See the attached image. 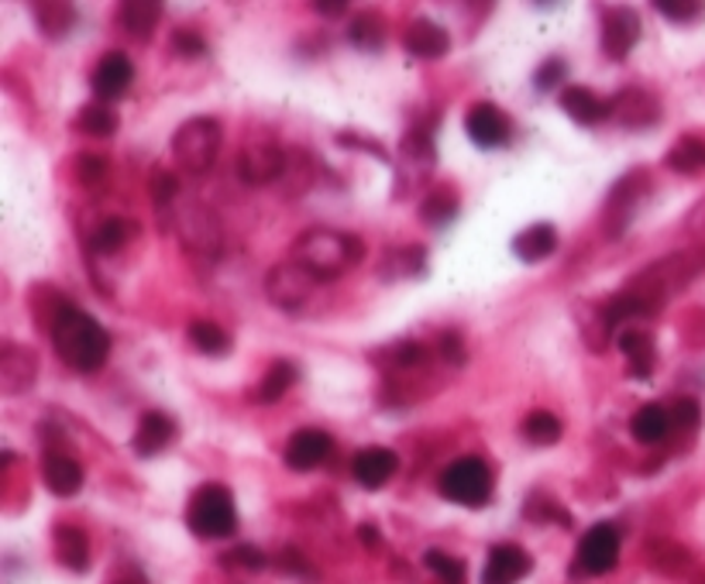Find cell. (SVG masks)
Listing matches in <instances>:
<instances>
[{
  "instance_id": "6da1fadb",
  "label": "cell",
  "mask_w": 705,
  "mask_h": 584,
  "mask_svg": "<svg viewBox=\"0 0 705 584\" xmlns=\"http://www.w3.org/2000/svg\"><path fill=\"white\" fill-rule=\"evenodd\" d=\"M52 348L73 372H97L110 354V338L90 313L63 302L52 317Z\"/></svg>"
},
{
  "instance_id": "7a4b0ae2",
  "label": "cell",
  "mask_w": 705,
  "mask_h": 584,
  "mask_svg": "<svg viewBox=\"0 0 705 584\" xmlns=\"http://www.w3.org/2000/svg\"><path fill=\"white\" fill-rule=\"evenodd\" d=\"M365 258V241L355 234H341L330 228H314L300 234L293 244V262L306 268L317 283H330L337 275H345L351 265Z\"/></svg>"
},
{
  "instance_id": "3957f363",
  "label": "cell",
  "mask_w": 705,
  "mask_h": 584,
  "mask_svg": "<svg viewBox=\"0 0 705 584\" xmlns=\"http://www.w3.org/2000/svg\"><path fill=\"white\" fill-rule=\"evenodd\" d=\"M186 526L200 540H228L238 530V509L235 498L224 485L196 488L186 509Z\"/></svg>"
},
{
  "instance_id": "277c9868",
  "label": "cell",
  "mask_w": 705,
  "mask_h": 584,
  "mask_svg": "<svg viewBox=\"0 0 705 584\" xmlns=\"http://www.w3.org/2000/svg\"><path fill=\"white\" fill-rule=\"evenodd\" d=\"M437 492L447 498V503L482 509L492 498V471L482 458H458L444 467Z\"/></svg>"
},
{
  "instance_id": "5b68a950",
  "label": "cell",
  "mask_w": 705,
  "mask_h": 584,
  "mask_svg": "<svg viewBox=\"0 0 705 584\" xmlns=\"http://www.w3.org/2000/svg\"><path fill=\"white\" fill-rule=\"evenodd\" d=\"M217 152H220V124L214 118H193L173 134V155L193 176L210 173Z\"/></svg>"
},
{
  "instance_id": "8992f818",
  "label": "cell",
  "mask_w": 705,
  "mask_h": 584,
  "mask_svg": "<svg viewBox=\"0 0 705 584\" xmlns=\"http://www.w3.org/2000/svg\"><path fill=\"white\" fill-rule=\"evenodd\" d=\"M616 564H619V530L612 522H596L578 543L572 574L599 577V574H609Z\"/></svg>"
},
{
  "instance_id": "52a82bcc",
  "label": "cell",
  "mask_w": 705,
  "mask_h": 584,
  "mask_svg": "<svg viewBox=\"0 0 705 584\" xmlns=\"http://www.w3.org/2000/svg\"><path fill=\"white\" fill-rule=\"evenodd\" d=\"M290 169V155L272 142H251L238 155V176L248 186H265L282 179Z\"/></svg>"
},
{
  "instance_id": "ba28073f",
  "label": "cell",
  "mask_w": 705,
  "mask_h": 584,
  "mask_svg": "<svg viewBox=\"0 0 705 584\" xmlns=\"http://www.w3.org/2000/svg\"><path fill=\"white\" fill-rule=\"evenodd\" d=\"M640 42V18L630 8L603 11V55L612 63H623Z\"/></svg>"
},
{
  "instance_id": "9c48e42d",
  "label": "cell",
  "mask_w": 705,
  "mask_h": 584,
  "mask_svg": "<svg viewBox=\"0 0 705 584\" xmlns=\"http://www.w3.org/2000/svg\"><path fill=\"white\" fill-rule=\"evenodd\" d=\"M465 131H468L471 142L478 148H486V152L506 148V145H510V137H513L510 118H506L496 103H475L468 110V118H465Z\"/></svg>"
},
{
  "instance_id": "30bf717a",
  "label": "cell",
  "mask_w": 705,
  "mask_h": 584,
  "mask_svg": "<svg viewBox=\"0 0 705 584\" xmlns=\"http://www.w3.org/2000/svg\"><path fill=\"white\" fill-rule=\"evenodd\" d=\"M317 286V279L310 275L306 268H300L296 262H286L269 272L265 279V293L275 306H282V310H300V306L306 302L310 289Z\"/></svg>"
},
{
  "instance_id": "8fae6325",
  "label": "cell",
  "mask_w": 705,
  "mask_h": 584,
  "mask_svg": "<svg viewBox=\"0 0 705 584\" xmlns=\"http://www.w3.org/2000/svg\"><path fill=\"white\" fill-rule=\"evenodd\" d=\"M131 79H134V66H131L128 55L124 52H107L104 59L97 63L94 76H90V87H94V97L100 103H107V100L124 97L128 87H131Z\"/></svg>"
},
{
  "instance_id": "7c38bea8",
  "label": "cell",
  "mask_w": 705,
  "mask_h": 584,
  "mask_svg": "<svg viewBox=\"0 0 705 584\" xmlns=\"http://www.w3.org/2000/svg\"><path fill=\"white\" fill-rule=\"evenodd\" d=\"M334 454V440L324 430H296L286 443V467L290 471H317Z\"/></svg>"
},
{
  "instance_id": "4fadbf2b",
  "label": "cell",
  "mask_w": 705,
  "mask_h": 584,
  "mask_svg": "<svg viewBox=\"0 0 705 584\" xmlns=\"http://www.w3.org/2000/svg\"><path fill=\"white\" fill-rule=\"evenodd\" d=\"M533 568V558L517 543H499L489 550V561L482 571V584H517Z\"/></svg>"
},
{
  "instance_id": "5bb4252c",
  "label": "cell",
  "mask_w": 705,
  "mask_h": 584,
  "mask_svg": "<svg viewBox=\"0 0 705 584\" xmlns=\"http://www.w3.org/2000/svg\"><path fill=\"white\" fill-rule=\"evenodd\" d=\"M397 467H400V458H397V451H389V448H365L351 461L355 482L361 488H369V492L382 488L392 475H397Z\"/></svg>"
},
{
  "instance_id": "9a60e30c",
  "label": "cell",
  "mask_w": 705,
  "mask_h": 584,
  "mask_svg": "<svg viewBox=\"0 0 705 584\" xmlns=\"http://www.w3.org/2000/svg\"><path fill=\"white\" fill-rule=\"evenodd\" d=\"M35 375H39V357L18 344H8L4 354H0V388H4L8 396H18L35 385Z\"/></svg>"
},
{
  "instance_id": "2e32d148",
  "label": "cell",
  "mask_w": 705,
  "mask_h": 584,
  "mask_svg": "<svg viewBox=\"0 0 705 584\" xmlns=\"http://www.w3.org/2000/svg\"><path fill=\"white\" fill-rule=\"evenodd\" d=\"M176 440V420L165 412H145L141 416V423L131 437V451L138 458H155L159 451H165L169 443Z\"/></svg>"
},
{
  "instance_id": "e0dca14e",
  "label": "cell",
  "mask_w": 705,
  "mask_h": 584,
  "mask_svg": "<svg viewBox=\"0 0 705 584\" xmlns=\"http://www.w3.org/2000/svg\"><path fill=\"white\" fill-rule=\"evenodd\" d=\"M661 118V103L647 90H623L612 97V121L623 128H647Z\"/></svg>"
},
{
  "instance_id": "ac0fdd59",
  "label": "cell",
  "mask_w": 705,
  "mask_h": 584,
  "mask_svg": "<svg viewBox=\"0 0 705 584\" xmlns=\"http://www.w3.org/2000/svg\"><path fill=\"white\" fill-rule=\"evenodd\" d=\"M403 45H406L410 55H416V59H441V55H447V48H451V38H447V32H444L437 21L416 18L406 27Z\"/></svg>"
},
{
  "instance_id": "d6986e66",
  "label": "cell",
  "mask_w": 705,
  "mask_h": 584,
  "mask_svg": "<svg viewBox=\"0 0 705 584\" xmlns=\"http://www.w3.org/2000/svg\"><path fill=\"white\" fill-rule=\"evenodd\" d=\"M42 478H45V485H48L52 495L73 498V495L83 488V467H79L69 454L48 451V454L42 458Z\"/></svg>"
},
{
  "instance_id": "ffe728a7",
  "label": "cell",
  "mask_w": 705,
  "mask_h": 584,
  "mask_svg": "<svg viewBox=\"0 0 705 584\" xmlns=\"http://www.w3.org/2000/svg\"><path fill=\"white\" fill-rule=\"evenodd\" d=\"M561 107H564V114L578 124H585V128L603 124L606 118H612V103L599 100L588 87H568L561 93Z\"/></svg>"
},
{
  "instance_id": "44dd1931",
  "label": "cell",
  "mask_w": 705,
  "mask_h": 584,
  "mask_svg": "<svg viewBox=\"0 0 705 584\" xmlns=\"http://www.w3.org/2000/svg\"><path fill=\"white\" fill-rule=\"evenodd\" d=\"M619 351L627 354V368H630V378H651L654 375V361H658V351H654V338L643 330H623L619 333Z\"/></svg>"
},
{
  "instance_id": "7402d4cb",
  "label": "cell",
  "mask_w": 705,
  "mask_h": 584,
  "mask_svg": "<svg viewBox=\"0 0 705 584\" xmlns=\"http://www.w3.org/2000/svg\"><path fill=\"white\" fill-rule=\"evenodd\" d=\"M557 252V231L554 224H533L513 238V255L527 265H538Z\"/></svg>"
},
{
  "instance_id": "603a6c76",
  "label": "cell",
  "mask_w": 705,
  "mask_h": 584,
  "mask_svg": "<svg viewBox=\"0 0 705 584\" xmlns=\"http://www.w3.org/2000/svg\"><path fill=\"white\" fill-rule=\"evenodd\" d=\"M630 433L637 443H643V448H654V443L668 440L671 437V412L658 403H647L633 412L630 420Z\"/></svg>"
},
{
  "instance_id": "cb8c5ba5",
  "label": "cell",
  "mask_w": 705,
  "mask_h": 584,
  "mask_svg": "<svg viewBox=\"0 0 705 584\" xmlns=\"http://www.w3.org/2000/svg\"><path fill=\"white\" fill-rule=\"evenodd\" d=\"M55 553H59V561L69 571H76V574L90 571V540L79 526H73V522L55 526Z\"/></svg>"
},
{
  "instance_id": "d4e9b609",
  "label": "cell",
  "mask_w": 705,
  "mask_h": 584,
  "mask_svg": "<svg viewBox=\"0 0 705 584\" xmlns=\"http://www.w3.org/2000/svg\"><path fill=\"white\" fill-rule=\"evenodd\" d=\"M118 18H121V27L128 35L149 42L155 35L159 21H162V8L152 4V0H128V4L118 8Z\"/></svg>"
},
{
  "instance_id": "484cf974",
  "label": "cell",
  "mask_w": 705,
  "mask_h": 584,
  "mask_svg": "<svg viewBox=\"0 0 705 584\" xmlns=\"http://www.w3.org/2000/svg\"><path fill=\"white\" fill-rule=\"evenodd\" d=\"M664 162H668V169L679 173V176H695V173H702V169H705V137H698V134L679 137V142L671 145V152H668Z\"/></svg>"
},
{
  "instance_id": "4316f807",
  "label": "cell",
  "mask_w": 705,
  "mask_h": 584,
  "mask_svg": "<svg viewBox=\"0 0 705 584\" xmlns=\"http://www.w3.org/2000/svg\"><path fill=\"white\" fill-rule=\"evenodd\" d=\"M32 14H35V24L42 27V35L48 38H66L73 27H76V8L73 4H32Z\"/></svg>"
},
{
  "instance_id": "83f0119b",
  "label": "cell",
  "mask_w": 705,
  "mask_h": 584,
  "mask_svg": "<svg viewBox=\"0 0 705 584\" xmlns=\"http://www.w3.org/2000/svg\"><path fill=\"white\" fill-rule=\"evenodd\" d=\"M186 338H189V344L200 351V354H210V357L231 354V338L217 323H210V320H193L186 327Z\"/></svg>"
},
{
  "instance_id": "f1b7e54d",
  "label": "cell",
  "mask_w": 705,
  "mask_h": 584,
  "mask_svg": "<svg viewBox=\"0 0 705 584\" xmlns=\"http://www.w3.org/2000/svg\"><path fill=\"white\" fill-rule=\"evenodd\" d=\"M647 561H651V568L661 574H685L692 564V553L671 540H651V547H647Z\"/></svg>"
},
{
  "instance_id": "f546056e",
  "label": "cell",
  "mask_w": 705,
  "mask_h": 584,
  "mask_svg": "<svg viewBox=\"0 0 705 584\" xmlns=\"http://www.w3.org/2000/svg\"><path fill=\"white\" fill-rule=\"evenodd\" d=\"M643 313H651V302H647L640 293H619L609 299V306L603 310V327L606 333H612L619 323H627L633 317H643Z\"/></svg>"
},
{
  "instance_id": "4dcf8cb0",
  "label": "cell",
  "mask_w": 705,
  "mask_h": 584,
  "mask_svg": "<svg viewBox=\"0 0 705 584\" xmlns=\"http://www.w3.org/2000/svg\"><path fill=\"white\" fill-rule=\"evenodd\" d=\"M131 234H134V224H128V220H121V217H110V220H104V224L94 231L90 252H97V255H115V252H121V247L131 241Z\"/></svg>"
},
{
  "instance_id": "1f68e13d",
  "label": "cell",
  "mask_w": 705,
  "mask_h": 584,
  "mask_svg": "<svg viewBox=\"0 0 705 584\" xmlns=\"http://www.w3.org/2000/svg\"><path fill=\"white\" fill-rule=\"evenodd\" d=\"M76 124H79V131H87V134H94V137H110V134L118 131L121 118H118V110L110 107V103L94 100V103H87V107L79 110Z\"/></svg>"
},
{
  "instance_id": "d6a6232c",
  "label": "cell",
  "mask_w": 705,
  "mask_h": 584,
  "mask_svg": "<svg viewBox=\"0 0 705 584\" xmlns=\"http://www.w3.org/2000/svg\"><path fill=\"white\" fill-rule=\"evenodd\" d=\"M455 217H458V197H455V189H437V192H431V197L420 203V220H423L427 228H447Z\"/></svg>"
},
{
  "instance_id": "836d02e7",
  "label": "cell",
  "mask_w": 705,
  "mask_h": 584,
  "mask_svg": "<svg viewBox=\"0 0 705 584\" xmlns=\"http://www.w3.org/2000/svg\"><path fill=\"white\" fill-rule=\"evenodd\" d=\"M293 382H296L293 361H275V365H269V372L259 385V403H279L293 388Z\"/></svg>"
},
{
  "instance_id": "e575fe53",
  "label": "cell",
  "mask_w": 705,
  "mask_h": 584,
  "mask_svg": "<svg viewBox=\"0 0 705 584\" xmlns=\"http://www.w3.org/2000/svg\"><path fill=\"white\" fill-rule=\"evenodd\" d=\"M523 437L530 443H538V448H551V443L561 440V420L547 409H533L523 420Z\"/></svg>"
},
{
  "instance_id": "d590c367",
  "label": "cell",
  "mask_w": 705,
  "mask_h": 584,
  "mask_svg": "<svg viewBox=\"0 0 705 584\" xmlns=\"http://www.w3.org/2000/svg\"><path fill=\"white\" fill-rule=\"evenodd\" d=\"M413 272H423V247H392L382 255V279H400Z\"/></svg>"
},
{
  "instance_id": "8d00e7d4",
  "label": "cell",
  "mask_w": 705,
  "mask_h": 584,
  "mask_svg": "<svg viewBox=\"0 0 705 584\" xmlns=\"http://www.w3.org/2000/svg\"><path fill=\"white\" fill-rule=\"evenodd\" d=\"M382 38H386V27H382L379 14H358L351 21V27H348V42L355 48H369L372 52V48L382 45Z\"/></svg>"
},
{
  "instance_id": "74e56055",
  "label": "cell",
  "mask_w": 705,
  "mask_h": 584,
  "mask_svg": "<svg viewBox=\"0 0 705 584\" xmlns=\"http://www.w3.org/2000/svg\"><path fill=\"white\" fill-rule=\"evenodd\" d=\"M423 564L441 577V584H465V564L444 550H427L423 553Z\"/></svg>"
},
{
  "instance_id": "f35d334b",
  "label": "cell",
  "mask_w": 705,
  "mask_h": 584,
  "mask_svg": "<svg viewBox=\"0 0 705 584\" xmlns=\"http://www.w3.org/2000/svg\"><path fill=\"white\" fill-rule=\"evenodd\" d=\"M149 192H152V203L155 207H169L176 197H180V179L176 173H169V169H155L152 173V183H149Z\"/></svg>"
},
{
  "instance_id": "ab89813d",
  "label": "cell",
  "mask_w": 705,
  "mask_h": 584,
  "mask_svg": "<svg viewBox=\"0 0 705 584\" xmlns=\"http://www.w3.org/2000/svg\"><path fill=\"white\" fill-rule=\"evenodd\" d=\"M564 76H568V63L557 59V55H554V59L541 63V69L533 73V87H538L541 93H551L554 87H561Z\"/></svg>"
},
{
  "instance_id": "60d3db41",
  "label": "cell",
  "mask_w": 705,
  "mask_h": 584,
  "mask_svg": "<svg viewBox=\"0 0 705 584\" xmlns=\"http://www.w3.org/2000/svg\"><path fill=\"white\" fill-rule=\"evenodd\" d=\"M658 14H664L668 21H679V24H685V21H695V18H702V4L698 0H658Z\"/></svg>"
},
{
  "instance_id": "b9f144b4",
  "label": "cell",
  "mask_w": 705,
  "mask_h": 584,
  "mask_svg": "<svg viewBox=\"0 0 705 584\" xmlns=\"http://www.w3.org/2000/svg\"><path fill=\"white\" fill-rule=\"evenodd\" d=\"M671 430H698V423H702V409H698V403L695 399H679L671 409Z\"/></svg>"
},
{
  "instance_id": "7bdbcfd3",
  "label": "cell",
  "mask_w": 705,
  "mask_h": 584,
  "mask_svg": "<svg viewBox=\"0 0 705 584\" xmlns=\"http://www.w3.org/2000/svg\"><path fill=\"white\" fill-rule=\"evenodd\" d=\"M437 354L447 361V365H455L462 368L465 361H468V351H465V341H462V333L458 330H444L441 338H437Z\"/></svg>"
},
{
  "instance_id": "ee69618b",
  "label": "cell",
  "mask_w": 705,
  "mask_h": 584,
  "mask_svg": "<svg viewBox=\"0 0 705 584\" xmlns=\"http://www.w3.org/2000/svg\"><path fill=\"white\" fill-rule=\"evenodd\" d=\"M76 179H79L83 186L97 189V186L107 179V162H104L100 155H79V162H76Z\"/></svg>"
},
{
  "instance_id": "f6af8a7d",
  "label": "cell",
  "mask_w": 705,
  "mask_h": 584,
  "mask_svg": "<svg viewBox=\"0 0 705 584\" xmlns=\"http://www.w3.org/2000/svg\"><path fill=\"white\" fill-rule=\"evenodd\" d=\"M224 564H231V568H241V571H262L269 561H265V553L259 550V547H248V543H241V547H235L228 558H224Z\"/></svg>"
},
{
  "instance_id": "bcb514c9",
  "label": "cell",
  "mask_w": 705,
  "mask_h": 584,
  "mask_svg": "<svg viewBox=\"0 0 705 584\" xmlns=\"http://www.w3.org/2000/svg\"><path fill=\"white\" fill-rule=\"evenodd\" d=\"M173 48H176V55H183V59H200L207 52V42H204V35L189 32V27H180V32H173Z\"/></svg>"
},
{
  "instance_id": "7dc6e473",
  "label": "cell",
  "mask_w": 705,
  "mask_h": 584,
  "mask_svg": "<svg viewBox=\"0 0 705 584\" xmlns=\"http://www.w3.org/2000/svg\"><path fill=\"white\" fill-rule=\"evenodd\" d=\"M389 354H392V361H397L400 368H413V365H423V361H427V348L416 344V341H403V344L392 348Z\"/></svg>"
},
{
  "instance_id": "c3c4849f",
  "label": "cell",
  "mask_w": 705,
  "mask_h": 584,
  "mask_svg": "<svg viewBox=\"0 0 705 584\" xmlns=\"http://www.w3.org/2000/svg\"><path fill=\"white\" fill-rule=\"evenodd\" d=\"M279 564L282 568H286L290 574H296V577H317V571L314 568H310V561L303 558V553L300 550H282V558H279Z\"/></svg>"
},
{
  "instance_id": "681fc988",
  "label": "cell",
  "mask_w": 705,
  "mask_h": 584,
  "mask_svg": "<svg viewBox=\"0 0 705 584\" xmlns=\"http://www.w3.org/2000/svg\"><path fill=\"white\" fill-rule=\"evenodd\" d=\"M337 142H341V145H351V148H369L376 158H382V162H389V155L376 145V142H369V137H358V134H341V137H337Z\"/></svg>"
},
{
  "instance_id": "f907efd6",
  "label": "cell",
  "mask_w": 705,
  "mask_h": 584,
  "mask_svg": "<svg viewBox=\"0 0 705 584\" xmlns=\"http://www.w3.org/2000/svg\"><path fill=\"white\" fill-rule=\"evenodd\" d=\"M314 11L324 14V18H341V14H348V4H345V0H317Z\"/></svg>"
},
{
  "instance_id": "816d5d0a",
  "label": "cell",
  "mask_w": 705,
  "mask_h": 584,
  "mask_svg": "<svg viewBox=\"0 0 705 584\" xmlns=\"http://www.w3.org/2000/svg\"><path fill=\"white\" fill-rule=\"evenodd\" d=\"M358 540L369 547V550H376L379 547V530H376L372 522H365V526H358Z\"/></svg>"
}]
</instances>
